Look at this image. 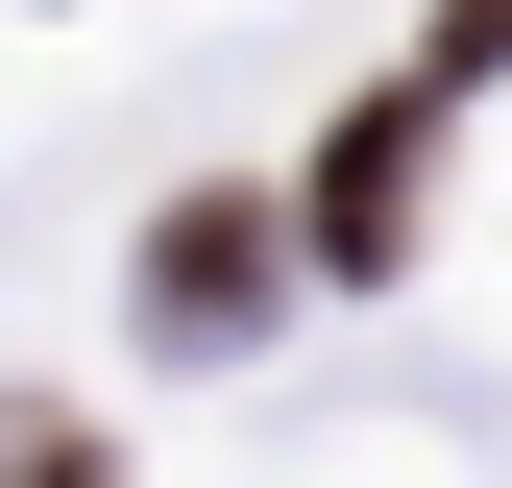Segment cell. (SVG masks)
I'll use <instances>...</instances> for the list:
<instances>
[{"label":"cell","mask_w":512,"mask_h":488,"mask_svg":"<svg viewBox=\"0 0 512 488\" xmlns=\"http://www.w3.org/2000/svg\"><path fill=\"white\" fill-rule=\"evenodd\" d=\"M0 488H122V440H98L74 391H0Z\"/></svg>","instance_id":"obj_3"},{"label":"cell","mask_w":512,"mask_h":488,"mask_svg":"<svg viewBox=\"0 0 512 488\" xmlns=\"http://www.w3.org/2000/svg\"><path fill=\"white\" fill-rule=\"evenodd\" d=\"M415 171H439V74H415V98H366L342 147H317V196H293V220H317V269H391V244H415Z\"/></svg>","instance_id":"obj_2"},{"label":"cell","mask_w":512,"mask_h":488,"mask_svg":"<svg viewBox=\"0 0 512 488\" xmlns=\"http://www.w3.org/2000/svg\"><path fill=\"white\" fill-rule=\"evenodd\" d=\"M293 269H317L293 196H171V220H147V342H269Z\"/></svg>","instance_id":"obj_1"}]
</instances>
